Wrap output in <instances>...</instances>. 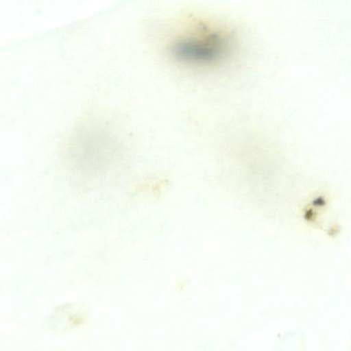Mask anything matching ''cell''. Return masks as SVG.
<instances>
[{
	"label": "cell",
	"instance_id": "obj_1",
	"mask_svg": "<svg viewBox=\"0 0 351 351\" xmlns=\"http://www.w3.org/2000/svg\"><path fill=\"white\" fill-rule=\"evenodd\" d=\"M234 46V39L230 32L202 24L174 36L167 51L178 65L201 69L223 62L232 53Z\"/></svg>",
	"mask_w": 351,
	"mask_h": 351
},
{
	"label": "cell",
	"instance_id": "obj_2",
	"mask_svg": "<svg viewBox=\"0 0 351 351\" xmlns=\"http://www.w3.org/2000/svg\"><path fill=\"white\" fill-rule=\"evenodd\" d=\"M88 131L80 150V164L84 172L90 176L101 171L114 160L117 147L114 141L101 131Z\"/></svg>",
	"mask_w": 351,
	"mask_h": 351
}]
</instances>
